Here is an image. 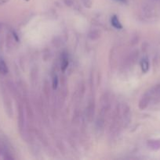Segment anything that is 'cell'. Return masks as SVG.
<instances>
[{"instance_id":"52a82bcc","label":"cell","mask_w":160,"mask_h":160,"mask_svg":"<svg viewBox=\"0 0 160 160\" xmlns=\"http://www.w3.org/2000/svg\"><path fill=\"white\" fill-rule=\"evenodd\" d=\"M9 0H0V5H3L5 3H6L7 2H9Z\"/></svg>"},{"instance_id":"6da1fadb","label":"cell","mask_w":160,"mask_h":160,"mask_svg":"<svg viewBox=\"0 0 160 160\" xmlns=\"http://www.w3.org/2000/svg\"><path fill=\"white\" fill-rule=\"evenodd\" d=\"M111 22L112 26L114 27L115 28H116V29H122V24H121L120 21H119V20L118 19V17H116V16H113L112 18H111Z\"/></svg>"},{"instance_id":"7a4b0ae2","label":"cell","mask_w":160,"mask_h":160,"mask_svg":"<svg viewBox=\"0 0 160 160\" xmlns=\"http://www.w3.org/2000/svg\"><path fill=\"white\" fill-rule=\"evenodd\" d=\"M8 72V67L6 66V62L4 61V59L0 58V73H3V74H6Z\"/></svg>"},{"instance_id":"3957f363","label":"cell","mask_w":160,"mask_h":160,"mask_svg":"<svg viewBox=\"0 0 160 160\" xmlns=\"http://www.w3.org/2000/svg\"><path fill=\"white\" fill-rule=\"evenodd\" d=\"M141 70L144 73H147L149 70V62L147 61V59H142V61L141 62Z\"/></svg>"},{"instance_id":"277c9868","label":"cell","mask_w":160,"mask_h":160,"mask_svg":"<svg viewBox=\"0 0 160 160\" xmlns=\"http://www.w3.org/2000/svg\"><path fill=\"white\" fill-rule=\"evenodd\" d=\"M62 61H61V69L63 70H65L66 68L68 66V59H67V56L65 53L62 55V58H61Z\"/></svg>"},{"instance_id":"8992f818","label":"cell","mask_w":160,"mask_h":160,"mask_svg":"<svg viewBox=\"0 0 160 160\" xmlns=\"http://www.w3.org/2000/svg\"><path fill=\"white\" fill-rule=\"evenodd\" d=\"M82 2H83V3L84 4V6H86V7H90L91 4H92V2H91V0H82Z\"/></svg>"},{"instance_id":"ba28073f","label":"cell","mask_w":160,"mask_h":160,"mask_svg":"<svg viewBox=\"0 0 160 160\" xmlns=\"http://www.w3.org/2000/svg\"><path fill=\"white\" fill-rule=\"evenodd\" d=\"M116 2H119L121 3H126L127 2V0H115Z\"/></svg>"},{"instance_id":"5b68a950","label":"cell","mask_w":160,"mask_h":160,"mask_svg":"<svg viewBox=\"0 0 160 160\" xmlns=\"http://www.w3.org/2000/svg\"><path fill=\"white\" fill-rule=\"evenodd\" d=\"M57 84H58L57 77L54 76V77H53V88L56 89V87H57Z\"/></svg>"}]
</instances>
